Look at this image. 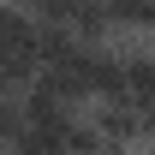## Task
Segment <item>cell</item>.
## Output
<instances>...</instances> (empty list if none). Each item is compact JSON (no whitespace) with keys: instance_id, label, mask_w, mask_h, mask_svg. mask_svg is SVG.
Returning <instances> with one entry per match:
<instances>
[{"instance_id":"cell-1","label":"cell","mask_w":155,"mask_h":155,"mask_svg":"<svg viewBox=\"0 0 155 155\" xmlns=\"http://www.w3.org/2000/svg\"><path fill=\"white\" fill-rule=\"evenodd\" d=\"M84 114H90V125L101 131V143H119V149H143V143H149V125H155L131 96H119V101H90Z\"/></svg>"},{"instance_id":"cell-2","label":"cell","mask_w":155,"mask_h":155,"mask_svg":"<svg viewBox=\"0 0 155 155\" xmlns=\"http://www.w3.org/2000/svg\"><path fill=\"white\" fill-rule=\"evenodd\" d=\"M125 96H131L143 114H155V48H143V54L125 60Z\"/></svg>"},{"instance_id":"cell-3","label":"cell","mask_w":155,"mask_h":155,"mask_svg":"<svg viewBox=\"0 0 155 155\" xmlns=\"http://www.w3.org/2000/svg\"><path fill=\"white\" fill-rule=\"evenodd\" d=\"M24 131H30V125H24V107H18V96H6V101H0V143L12 149Z\"/></svg>"},{"instance_id":"cell-4","label":"cell","mask_w":155,"mask_h":155,"mask_svg":"<svg viewBox=\"0 0 155 155\" xmlns=\"http://www.w3.org/2000/svg\"><path fill=\"white\" fill-rule=\"evenodd\" d=\"M24 6H30L42 24H66V12H72V0H24Z\"/></svg>"}]
</instances>
